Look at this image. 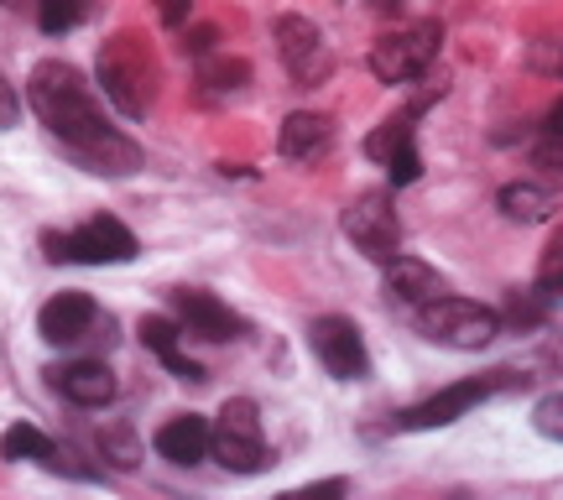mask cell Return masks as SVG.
Segmentation results:
<instances>
[{
    "mask_svg": "<svg viewBox=\"0 0 563 500\" xmlns=\"http://www.w3.org/2000/svg\"><path fill=\"white\" fill-rule=\"evenodd\" d=\"M84 16V0H37V26L47 37H63V32H74Z\"/></svg>",
    "mask_w": 563,
    "mask_h": 500,
    "instance_id": "21",
    "label": "cell"
},
{
    "mask_svg": "<svg viewBox=\"0 0 563 500\" xmlns=\"http://www.w3.org/2000/svg\"><path fill=\"white\" fill-rule=\"evenodd\" d=\"M16 121H21V95H16V84L0 74V131H11Z\"/></svg>",
    "mask_w": 563,
    "mask_h": 500,
    "instance_id": "26",
    "label": "cell"
},
{
    "mask_svg": "<svg viewBox=\"0 0 563 500\" xmlns=\"http://www.w3.org/2000/svg\"><path fill=\"white\" fill-rule=\"evenodd\" d=\"M26 104L37 110V121L63 141V152L79 162L95 178H131L141 167V146L121 136L104 121V104L95 100V89L84 84V74L63 58H42L26 79Z\"/></svg>",
    "mask_w": 563,
    "mask_h": 500,
    "instance_id": "1",
    "label": "cell"
},
{
    "mask_svg": "<svg viewBox=\"0 0 563 500\" xmlns=\"http://www.w3.org/2000/svg\"><path fill=\"white\" fill-rule=\"evenodd\" d=\"M532 427H538L543 438L563 443V391H548V397L532 407Z\"/></svg>",
    "mask_w": 563,
    "mask_h": 500,
    "instance_id": "25",
    "label": "cell"
},
{
    "mask_svg": "<svg viewBox=\"0 0 563 500\" xmlns=\"http://www.w3.org/2000/svg\"><path fill=\"white\" fill-rule=\"evenodd\" d=\"M538 167H548V173L563 178V136H548V146H538Z\"/></svg>",
    "mask_w": 563,
    "mask_h": 500,
    "instance_id": "28",
    "label": "cell"
},
{
    "mask_svg": "<svg viewBox=\"0 0 563 500\" xmlns=\"http://www.w3.org/2000/svg\"><path fill=\"white\" fill-rule=\"evenodd\" d=\"M188 11H194V0H157L162 26H183V21H188Z\"/></svg>",
    "mask_w": 563,
    "mask_h": 500,
    "instance_id": "27",
    "label": "cell"
},
{
    "mask_svg": "<svg viewBox=\"0 0 563 500\" xmlns=\"http://www.w3.org/2000/svg\"><path fill=\"white\" fill-rule=\"evenodd\" d=\"M209 454L230 469V475H262L266 469V433L262 412L251 397H230L220 418L209 422Z\"/></svg>",
    "mask_w": 563,
    "mask_h": 500,
    "instance_id": "4",
    "label": "cell"
},
{
    "mask_svg": "<svg viewBox=\"0 0 563 500\" xmlns=\"http://www.w3.org/2000/svg\"><path fill=\"white\" fill-rule=\"evenodd\" d=\"M100 454L115 464V469H136L141 443H136V433H131L125 422H110V427H100Z\"/></svg>",
    "mask_w": 563,
    "mask_h": 500,
    "instance_id": "20",
    "label": "cell"
},
{
    "mask_svg": "<svg viewBox=\"0 0 563 500\" xmlns=\"http://www.w3.org/2000/svg\"><path fill=\"white\" fill-rule=\"evenodd\" d=\"M538 292L563 298V230L553 235V245L543 251V260H538Z\"/></svg>",
    "mask_w": 563,
    "mask_h": 500,
    "instance_id": "24",
    "label": "cell"
},
{
    "mask_svg": "<svg viewBox=\"0 0 563 500\" xmlns=\"http://www.w3.org/2000/svg\"><path fill=\"white\" fill-rule=\"evenodd\" d=\"M308 349H313V360H319L334 380H365L371 376V349H365L355 319H340V313L313 319L308 323Z\"/></svg>",
    "mask_w": 563,
    "mask_h": 500,
    "instance_id": "9",
    "label": "cell"
},
{
    "mask_svg": "<svg viewBox=\"0 0 563 500\" xmlns=\"http://www.w3.org/2000/svg\"><path fill=\"white\" fill-rule=\"evenodd\" d=\"M47 245V260H79V266H125V260H136V235L125 230L115 214H95V220H84L79 230H47L42 235Z\"/></svg>",
    "mask_w": 563,
    "mask_h": 500,
    "instance_id": "5",
    "label": "cell"
},
{
    "mask_svg": "<svg viewBox=\"0 0 563 500\" xmlns=\"http://www.w3.org/2000/svg\"><path fill=\"white\" fill-rule=\"evenodd\" d=\"M386 292L397 302H412V308H422V302H433L449 292V281L428 266V260L418 256H391L386 260Z\"/></svg>",
    "mask_w": 563,
    "mask_h": 500,
    "instance_id": "16",
    "label": "cell"
},
{
    "mask_svg": "<svg viewBox=\"0 0 563 500\" xmlns=\"http://www.w3.org/2000/svg\"><path fill=\"white\" fill-rule=\"evenodd\" d=\"M344 241L355 245L365 260H391L402 256V220H397V209H391V193L386 188H371V193H361V199L344 209Z\"/></svg>",
    "mask_w": 563,
    "mask_h": 500,
    "instance_id": "7",
    "label": "cell"
},
{
    "mask_svg": "<svg viewBox=\"0 0 563 500\" xmlns=\"http://www.w3.org/2000/svg\"><path fill=\"white\" fill-rule=\"evenodd\" d=\"M543 131H548V136H563V100H553V110H548Z\"/></svg>",
    "mask_w": 563,
    "mask_h": 500,
    "instance_id": "30",
    "label": "cell"
},
{
    "mask_svg": "<svg viewBox=\"0 0 563 500\" xmlns=\"http://www.w3.org/2000/svg\"><path fill=\"white\" fill-rule=\"evenodd\" d=\"M272 37H277V53H282V63H287V74H292L302 89H313V84H323L334 74V53H329L323 32L308 16H277Z\"/></svg>",
    "mask_w": 563,
    "mask_h": 500,
    "instance_id": "10",
    "label": "cell"
},
{
    "mask_svg": "<svg viewBox=\"0 0 563 500\" xmlns=\"http://www.w3.org/2000/svg\"><path fill=\"white\" fill-rule=\"evenodd\" d=\"M501 214L517 224H543L553 214V193L538 182H506L501 188Z\"/></svg>",
    "mask_w": 563,
    "mask_h": 500,
    "instance_id": "18",
    "label": "cell"
},
{
    "mask_svg": "<svg viewBox=\"0 0 563 500\" xmlns=\"http://www.w3.org/2000/svg\"><path fill=\"white\" fill-rule=\"evenodd\" d=\"M152 448H157L167 464H199L203 454H209V422L194 418V412H183V418H167L157 427V438H152Z\"/></svg>",
    "mask_w": 563,
    "mask_h": 500,
    "instance_id": "17",
    "label": "cell"
},
{
    "mask_svg": "<svg viewBox=\"0 0 563 500\" xmlns=\"http://www.w3.org/2000/svg\"><path fill=\"white\" fill-rule=\"evenodd\" d=\"M382 167H386V178L397 182V188H407V182H418V178H422L418 141H402V146H397V152H391V157H386Z\"/></svg>",
    "mask_w": 563,
    "mask_h": 500,
    "instance_id": "23",
    "label": "cell"
},
{
    "mask_svg": "<svg viewBox=\"0 0 563 500\" xmlns=\"http://www.w3.org/2000/svg\"><path fill=\"white\" fill-rule=\"evenodd\" d=\"M100 329H115V323H110V313H100V302L89 292H58V298L42 302L37 313V334L47 344H84Z\"/></svg>",
    "mask_w": 563,
    "mask_h": 500,
    "instance_id": "12",
    "label": "cell"
},
{
    "mask_svg": "<svg viewBox=\"0 0 563 500\" xmlns=\"http://www.w3.org/2000/svg\"><path fill=\"white\" fill-rule=\"evenodd\" d=\"M188 47H194L199 58H209V53H214V26H199V32H194V42H188Z\"/></svg>",
    "mask_w": 563,
    "mask_h": 500,
    "instance_id": "29",
    "label": "cell"
},
{
    "mask_svg": "<svg viewBox=\"0 0 563 500\" xmlns=\"http://www.w3.org/2000/svg\"><path fill=\"white\" fill-rule=\"evenodd\" d=\"M100 89L104 100L121 110L125 121H141L152 100H157V84H162V68H157V53H152V42L141 37V32H115V37L100 47Z\"/></svg>",
    "mask_w": 563,
    "mask_h": 500,
    "instance_id": "2",
    "label": "cell"
},
{
    "mask_svg": "<svg viewBox=\"0 0 563 500\" xmlns=\"http://www.w3.org/2000/svg\"><path fill=\"white\" fill-rule=\"evenodd\" d=\"M0 5H5V11H16V5H21V0H0Z\"/></svg>",
    "mask_w": 563,
    "mask_h": 500,
    "instance_id": "31",
    "label": "cell"
},
{
    "mask_svg": "<svg viewBox=\"0 0 563 500\" xmlns=\"http://www.w3.org/2000/svg\"><path fill=\"white\" fill-rule=\"evenodd\" d=\"M418 329L422 340L443 344V349H485V344H496L501 334V313L496 308H485V302H470V298H433L418 308Z\"/></svg>",
    "mask_w": 563,
    "mask_h": 500,
    "instance_id": "3",
    "label": "cell"
},
{
    "mask_svg": "<svg viewBox=\"0 0 563 500\" xmlns=\"http://www.w3.org/2000/svg\"><path fill=\"white\" fill-rule=\"evenodd\" d=\"M47 454H53V438L37 433L32 422H16V427H5V433H0V459L21 464V459H47Z\"/></svg>",
    "mask_w": 563,
    "mask_h": 500,
    "instance_id": "19",
    "label": "cell"
},
{
    "mask_svg": "<svg viewBox=\"0 0 563 500\" xmlns=\"http://www.w3.org/2000/svg\"><path fill=\"white\" fill-rule=\"evenodd\" d=\"M329 141H334V121L319 115V110H292L277 131V152L287 162H313L329 152Z\"/></svg>",
    "mask_w": 563,
    "mask_h": 500,
    "instance_id": "14",
    "label": "cell"
},
{
    "mask_svg": "<svg viewBox=\"0 0 563 500\" xmlns=\"http://www.w3.org/2000/svg\"><path fill=\"white\" fill-rule=\"evenodd\" d=\"M173 302V319L183 323V334H194V340H209V344H224V340H241L251 323L220 302L214 292H203V287H178V292H167Z\"/></svg>",
    "mask_w": 563,
    "mask_h": 500,
    "instance_id": "11",
    "label": "cell"
},
{
    "mask_svg": "<svg viewBox=\"0 0 563 500\" xmlns=\"http://www.w3.org/2000/svg\"><path fill=\"white\" fill-rule=\"evenodd\" d=\"M439 42H443L439 21H412V26H397V32L376 37V47H371V74H376L382 84L422 79V74L433 68V58H439Z\"/></svg>",
    "mask_w": 563,
    "mask_h": 500,
    "instance_id": "6",
    "label": "cell"
},
{
    "mask_svg": "<svg viewBox=\"0 0 563 500\" xmlns=\"http://www.w3.org/2000/svg\"><path fill=\"white\" fill-rule=\"evenodd\" d=\"M559 74H563V58H559Z\"/></svg>",
    "mask_w": 563,
    "mask_h": 500,
    "instance_id": "32",
    "label": "cell"
},
{
    "mask_svg": "<svg viewBox=\"0 0 563 500\" xmlns=\"http://www.w3.org/2000/svg\"><path fill=\"white\" fill-rule=\"evenodd\" d=\"M501 386H511V370H496L490 380H454V386L433 391L428 401L407 407L402 418H397V427H402V433H433V427H449V422H460L464 412H475L481 401H490Z\"/></svg>",
    "mask_w": 563,
    "mask_h": 500,
    "instance_id": "8",
    "label": "cell"
},
{
    "mask_svg": "<svg viewBox=\"0 0 563 500\" xmlns=\"http://www.w3.org/2000/svg\"><path fill=\"white\" fill-rule=\"evenodd\" d=\"M53 376V386H58L63 401H74V407H110L115 401V391H121V380H115V370L104 360H74V365H53L47 370Z\"/></svg>",
    "mask_w": 563,
    "mask_h": 500,
    "instance_id": "13",
    "label": "cell"
},
{
    "mask_svg": "<svg viewBox=\"0 0 563 500\" xmlns=\"http://www.w3.org/2000/svg\"><path fill=\"white\" fill-rule=\"evenodd\" d=\"M199 79L209 84V89H245V84H251V63L245 58H209Z\"/></svg>",
    "mask_w": 563,
    "mask_h": 500,
    "instance_id": "22",
    "label": "cell"
},
{
    "mask_svg": "<svg viewBox=\"0 0 563 500\" xmlns=\"http://www.w3.org/2000/svg\"><path fill=\"white\" fill-rule=\"evenodd\" d=\"M136 334H141V344H146V349H152V355H157V360L167 365L178 380H188V386H203V380H209V376H203V365L188 360V355L178 349V334H183L178 319H162V313H152V319H141Z\"/></svg>",
    "mask_w": 563,
    "mask_h": 500,
    "instance_id": "15",
    "label": "cell"
}]
</instances>
